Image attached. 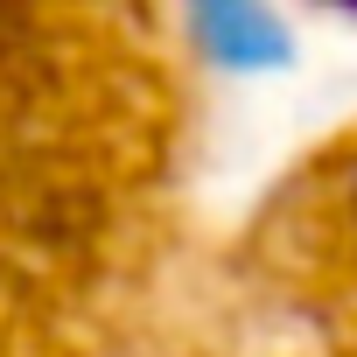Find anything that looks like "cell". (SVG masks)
Listing matches in <instances>:
<instances>
[{
	"label": "cell",
	"instance_id": "cell-1",
	"mask_svg": "<svg viewBox=\"0 0 357 357\" xmlns=\"http://www.w3.org/2000/svg\"><path fill=\"white\" fill-rule=\"evenodd\" d=\"M183 29L197 56L231 77H273L294 63V29L266 0H183Z\"/></svg>",
	"mask_w": 357,
	"mask_h": 357
},
{
	"label": "cell",
	"instance_id": "cell-2",
	"mask_svg": "<svg viewBox=\"0 0 357 357\" xmlns=\"http://www.w3.org/2000/svg\"><path fill=\"white\" fill-rule=\"evenodd\" d=\"M343 218H350V238H357V147H350V175H343Z\"/></svg>",
	"mask_w": 357,
	"mask_h": 357
}]
</instances>
